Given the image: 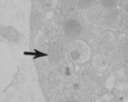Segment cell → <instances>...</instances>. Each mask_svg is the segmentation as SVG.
I'll return each instance as SVG.
<instances>
[{"label":"cell","mask_w":128,"mask_h":102,"mask_svg":"<svg viewBox=\"0 0 128 102\" xmlns=\"http://www.w3.org/2000/svg\"><path fill=\"white\" fill-rule=\"evenodd\" d=\"M66 102H76L75 100H73V99H69V100H67Z\"/></svg>","instance_id":"obj_5"},{"label":"cell","mask_w":128,"mask_h":102,"mask_svg":"<svg viewBox=\"0 0 128 102\" xmlns=\"http://www.w3.org/2000/svg\"><path fill=\"white\" fill-rule=\"evenodd\" d=\"M63 30L69 38H76L82 33V25L80 21L75 18H68L63 24Z\"/></svg>","instance_id":"obj_2"},{"label":"cell","mask_w":128,"mask_h":102,"mask_svg":"<svg viewBox=\"0 0 128 102\" xmlns=\"http://www.w3.org/2000/svg\"><path fill=\"white\" fill-rule=\"evenodd\" d=\"M78 3L82 9H88L94 5V0H78Z\"/></svg>","instance_id":"obj_3"},{"label":"cell","mask_w":128,"mask_h":102,"mask_svg":"<svg viewBox=\"0 0 128 102\" xmlns=\"http://www.w3.org/2000/svg\"><path fill=\"white\" fill-rule=\"evenodd\" d=\"M125 10H126V12H127V13H128V4H127V5H126V7H125Z\"/></svg>","instance_id":"obj_6"},{"label":"cell","mask_w":128,"mask_h":102,"mask_svg":"<svg viewBox=\"0 0 128 102\" xmlns=\"http://www.w3.org/2000/svg\"><path fill=\"white\" fill-rule=\"evenodd\" d=\"M100 3L102 6L109 8V7H113L116 5L117 0H100Z\"/></svg>","instance_id":"obj_4"},{"label":"cell","mask_w":128,"mask_h":102,"mask_svg":"<svg viewBox=\"0 0 128 102\" xmlns=\"http://www.w3.org/2000/svg\"><path fill=\"white\" fill-rule=\"evenodd\" d=\"M70 58L73 62L76 63H84L88 61L90 56V51L88 46L82 41H75L71 44L69 48Z\"/></svg>","instance_id":"obj_1"}]
</instances>
